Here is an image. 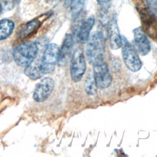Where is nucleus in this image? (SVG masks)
<instances>
[{
	"label": "nucleus",
	"mask_w": 157,
	"mask_h": 157,
	"mask_svg": "<svg viewBox=\"0 0 157 157\" xmlns=\"http://www.w3.org/2000/svg\"><path fill=\"white\" fill-rule=\"evenodd\" d=\"M86 42V56L88 62L93 66L104 63L105 44L102 32L96 31L91 33Z\"/></svg>",
	"instance_id": "obj_1"
},
{
	"label": "nucleus",
	"mask_w": 157,
	"mask_h": 157,
	"mask_svg": "<svg viewBox=\"0 0 157 157\" xmlns=\"http://www.w3.org/2000/svg\"><path fill=\"white\" fill-rule=\"evenodd\" d=\"M132 1L139 14L143 30L151 38L157 40V15L147 8L143 0Z\"/></svg>",
	"instance_id": "obj_2"
},
{
	"label": "nucleus",
	"mask_w": 157,
	"mask_h": 157,
	"mask_svg": "<svg viewBox=\"0 0 157 157\" xmlns=\"http://www.w3.org/2000/svg\"><path fill=\"white\" fill-rule=\"evenodd\" d=\"M38 50V44L36 42H25L13 49V58L17 65L26 67L34 60Z\"/></svg>",
	"instance_id": "obj_3"
},
{
	"label": "nucleus",
	"mask_w": 157,
	"mask_h": 157,
	"mask_svg": "<svg viewBox=\"0 0 157 157\" xmlns=\"http://www.w3.org/2000/svg\"><path fill=\"white\" fill-rule=\"evenodd\" d=\"M121 52L123 61L126 67L132 72H137L142 67V62L136 48L124 37H121Z\"/></svg>",
	"instance_id": "obj_4"
},
{
	"label": "nucleus",
	"mask_w": 157,
	"mask_h": 157,
	"mask_svg": "<svg viewBox=\"0 0 157 157\" xmlns=\"http://www.w3.org/2000/svg\"><path fill=\"white\" fill-rule=\"evenodd\" d=\"M86 70V63L82 48H77L72 55L70 63V74L75 82H79Z\"/></svg>",
	"instance_id": "obj_5"
},
{
	"label": "nucleus",
	"mask_w": 157,
	"mask_h": 157,
	"mask_svg": "<svg viewBox=\"0 0 157 157\" xmlns=\"http://www.w3.org/2000/svg\"><path fill=\"white\" fill-rule=\"evenodd\" d=\"M59 47L57 44L50 43L48 44L44 52L41 66L44 74H50L55 70L58 61Z\"/></svg>",
	"instance_id": "obj_6"
},
{
	"label": "nucleus",
	"mask_w": 157,
	"mask_h": 157,
	"mask_svg": "<svg viewBox=\"0 0 157 157\" xmlns=\"http://www.w3.org/2000/svg\"><path fill=\"white\" fill-rule=\"evenodd\" d=\"M93 75L98 88L104 89L110 85L112 77L108 66L105 63L94 66Z\"/></svg>",
	"instance_id": "obj_7"
},
{
	"label": "nucleus",
	"mask_w": 157,
	"mask_h": 157,
	"mask_svg": "<svg viewBox=\"0 0 157 157\" xmlns=\"http://www.w3.org/2000/svg\"><path fill=\"white\" fill-rule=\"evenodd\" d=\"M55 86L54 80L50 77L43 78L36 86L33 98L38 102L45 101L51 94Z\"/></svg>",
	"instance_id": "obj_8"
},
{
	"label": "nucleus",
	"mask_w": 157,
	"mask_h": 157,
	"mask_svg": "<svg viewBox=\"0 0 157 157\" xmlns=\"http://www.w3.org/2000/svg\"><path fill=\"white\" fill-rule=\"evenodd\" d=\"M133 34L135 48L141 55H147L150 51V44L142 26L135 28Z\"/></svg>",
	"instance_id": "obj_9"
},
{
	"label": "nucleus",
	"mask_w": 157,
	"mask_h": 157,
	"mask_svg": "<svg viewBox=\"0 0 157 157\" xmlns=\"http://www.w3.org/2000/svg\"><path fill=\"white\" fill-rule=\"evenodd\" d=\"M73 44V36L71 34H67L64 37L61 48H59L57 61V63L59 66H63L67 63L71 56Z\"/></svg>",
	"instance_id": "obj_10"
},
{
	"label": "nucleus",
	"mask_w": 157,
	"mask_h": 157,
	"mask_svg": "<svg viewBox=\"0 0 157 157\" xmlns=\"http://www.w3.org/2000/svg\"><path fill=\"white\" fill-rule=\"evenodd\" d=\"M108 34L111 48L113 50H117L120 48L122 45V39L115 15L112 16L109 20Z\"/></svg>",
	"instance_id": "obj_11"
},
{
	"label": "nucleus",
	"mask_w": 157,
	"mask_h": 157,
	"mask_svg": "<svg viewBox=\"0 0 157 157\" xmlns=\"http://www.w3.org/2000/svg\"><path fill=\"white\" fill-rule=\"evenodd\" d=\"M94 21L95 18L93 15L85 20L76 34V40L78 43L83 44L86 42Z\"/></svg>",
	"instance_id": "obj_12"
},
{
	"label": "nucleus",
	"mask_w": 157,
	"mask_h": 157,
	"mask_svg": "<svg viewBox=\"0 0 157 157\" xmlns=\"http://www.w3.org/2000/svg\"><path fill=\"white\" fill-rule=\"evenodd\" d=\"M40 25L41 21L40 20L37 18L31 20L20 28L17 33L18 37L20 39L28 37L37 31Z\"/></svg>",
	"instance_id": "obj_13"
},
{
	"label": "nucleus",
	"mask_w": 157,
	"mask_h": 157,
	"mask_svg": "<svg viewBox=\"0 0 157 157\" xmlns=\"http://www.w3.org/2000/svg\"><path fill=\"white\" fill-rule=\"evenodd\" d=\"M24 73L32 80H37L43 76L44 72L41 66V61H33L25 67Z\"/></svg>",
	"instance_id": "obj_14"
},
{
	"label": "nucleus",
	"mask_w": 157,
	"mask_h": 157,
	"mask_svg": "<svg viewBox=\"0 0 157 157\" xmlns=\"http://www.w3.org/2000/svg\"><path fill=\"white\" fill-rule=\"evenodd\" d=\"M15 24L11 20L4 18L0 20V40L9 37L13 31Z\"/></svg>",
	"instance_id": "obj_15"
},
{
	"label": "nucleus",
	"mask_w": 157,
	"mask_h": 157,
	"mask_svg": "<svg viewBox=\"0 0 157 157\" xmlns=\"http://www.w3.org/2000/svg\"><path fill=\"white\" fill-rule=\"evenodd\" d=\"M84 88L86 93L89 95H93L96 93L97 86L94 81L93 74L89 72L85 80Z\"/></svg>",
	"instance_id": "obj_16"
},
{
	"label": "nucleus",
	"mask_w": 157,
	"mask_h": 157,
	"mask_svg": "<svg viewBox=\"0 0 157 157\" xmlns=\"http://www.w3.org/2000/svg\"><path fill=\"white\" fill-rule=\"evenodd\" d=\"M85 12L83 10H82L77 15L74 16V18L72 21L71 25V30L72 33V36H76L78 31L79 30L81 25L85 21Z\"/></svg>",
	"instance_id": "obj_17"
},
{
	"label": "nucleus",
	"mask_w": 157,
	"mask_h": 157,
	"mask_svg": "<svg viewBox=\"0 0 157 157\" xmlns=\"http://www.w3.org/2000/svg\"><path fill=\"white\" fill-rule=\"evenodd\" d=\"M85 0H74L71 5V10L72 15L75 16L82 10Z\"/></svg>",
	"instance_id": "obj_18"
},
{
	"label": "nucleus",
	"mask_w": 157,
	"mask_h": 157,
	"mask_svg": "<svg viewBox=\"0 0 157 157\" xmlns=\"http://www.w3.org/2000/svg\"><path fill=\"white\" fill-rule=\"evenodd\" d=\"M96 1L100 6V10L101 12V13L103 14L102 15L103 16L105 15L107 13L110 7V4H111L110 0H96Z\"/></svg>",
	"instance_id": "obj_19"
},
{
	"label": "nucleus",
	"mask_w": 157,
	"mask_h": 157,
	"mask_svg": "<svg viewBox=\"0 0 157 157\" xmlns=\"http://www.w3.org/2000/svg\"><path fill=\"white\" fill-rule=\"evenodd\" d=\"M147 8L155 15H157V0H145Z\"/></svg>",
	"instance_id": "obj_20"
},
{
	"label": "nucleus",
	"mask_w": 157,
	"mask_h": 157,
	"mask_svg": "<svg viewBox=\"0 0 157 157\" xmlns=\"http://www.w3.org/2000/svg\"><path fill=\"white\" fill-rule=\"evenodd\" d=\"M73 1H74V0H64V7L67 8V7H70Z\"/></svg>",
	"instance_id": "obj_21"
},
{
	"label": "nucleus",
	"mask_w": 157,
	"mask_h": 157,
	"mask_svg": "<svg viewBox=\"0 0 157 157\" xmlns=\"http://www.w3.org/2000/svg\"><path fill=\"white\" fill-rule=\"evenodd\" d=\"M2 4H1V2H0V15L1 14V13H2Z\"/></svg>",
	"instance_id": "obj_22"
},
{
	"label": "nucleus",
	"mask_w": 157,
	"mask_h": 157,
	"mask_svg": "<svg viewBox=\"0 0 157 157\" xmlns=\"http://www.w3.org/2000/svg\"><path fill=\"white\" fill-rule=\"evenodd\" d=\"M60 1H62V0H60Z\"/></svg>",
	"instance_id": "obj_23"
}]
</instances>
